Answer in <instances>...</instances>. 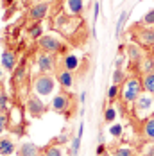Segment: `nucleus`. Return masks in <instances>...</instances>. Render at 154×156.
Here are the masks:
<instances>
[{
	"mask_svg": "<svg viewBox=\"0 0 154 156\" xmlns=\"http://www.w3.org/2000/svg\"><path fill=\"white\" fill-rule=\"evenodd\" d=\"M43 156H63V151L58 145H47L43 149Z\"/></svg>",
	"mask_w": 154,
	"mask_h": 156,
	"instance_id": "23",
	"label": "nucleus"
},
{
	"mask_svg": "<svg viewBox=\"0 0 154 156\" xmlns=\"http://www.w3.org/2000/svg\"><path fill=\"white\" fill-rule=\"evenodd\" d=\"M2 76H4V74H2V70H0V83H2Z\"/></svg>",
	"mask_w": 154,
	"mask_h": 156,
	"instance_id": "40",
	"label": "nucleus"
},
{
	"mask_svg": "<svg viewBox=\"0 0 154 156\" xmlns=\"http://www.w3.org/2000/svg\"><path fill=\"white\" fill-rule=\"evenodd\" d=\"M2 66L7 72H15L16 68V54L13 50H4L2 52Z\"/></svg>",
	"mask_w": 154,
	"mask_h": 156,
	"instance_id": "11",
	"label": "nucleus"
},
{
	"mask_svg": "<svg viewBox=\"0 0 154 156\" xmlns=\"http://www.w3.org/2000/svg\"><path fill=\"white\" fill-rule=\"evenodd\" d=\"M142 23H145V25H154V9H151V11L145 13L143 20H142Z\"/></svg>",
	"mask_w": 154,
	"mask_h": 156,
	"instance_id": "30",
	"label": "nucleus"
},
{
	"mask_svg": "<svg viewBox=\"0 0 154 156\" xmlns=\"http://www.w3.org/2000/svg\"><path fill=\"white\" fill-rule=\"evenodd\" d=\"M47 13H48V4H47V2H38V4L31 5V9H29V18H31L32 22H41L47 16Z\"/></svg>",
	"mask_w": 154,
	"mask_h": 156,
	"instance_id": "7",
	"label": "nucleus"
},
{
	"mask_svg": "<svg viewBox=\"0 0 154 156\" xmlns=\"http://www.w3.org/2000/svg\"><path fill=\"white\" fill-rule=\"evenodd\" d=\"M127 18H129V11H122V13H120V16H118V20H117V29H115V34H117V38L122 34V27L125 25Z\"/></svg>",
	"mask_w": 154,
	"mask_h": 156,
	"instance_id": "20",
	"label": "nucleus"
},
{
	"mask_svg": "<svg viewBox=\"0 0 154 156\" xmlns=\"http://www.w3.org/2000/svg\"><path fill=\"white\" fill-rule=\"evenodd\" d=\"M102 156H113V154H109V153H106V154H102Z\"/></svg>",
	"mask_w": 154,
	"mask_h": 156,
	"instance_id": "41",
	"label": "nucleus"
},
{
	"mask_svg": "<svg viewBox=\"0 0 154 156\" xmlns=\"http://www.w3.org/2000/svg\"><path fill=\"white\" fill-rule=\"evenodd\" d=\"M5 126H7V119H5V115H2V113H0V133H4Z\"/></svg>",
	"mask_w": 154,
	"mask_h": 156,
	"instance_id": "32",
	"label": "nucleus"
},
{
	"mask_svg": "<svg viewBox=\"0 0 154 156\" xmlns=\"http://www.w3.org/2000/svg\"><path fill=\"white\" fill-rule=\"evenodd\" d=\"M56 81L61 84L65 90H70L72 86H74V72H70V70H59L58 74H56Z\"/></svg>",
	"mask_w": 154,
	"mask_h": 156,
	"instance_id": "10",
	"label": "nucleus"
},
{
	"mask_svg": "<svg viewBox=\"0 0 154 156\" xmlns=\"http://www.w3.org/2000/svg\"><path fill=\"white\" fill-rule=\"evenodd\" d=\"M7 104H9V97L5 94V90L0 88V111H5L7 109Z\"/></svg>",
	"mask_w": 154,
	"mask_h": 156,
	"instance_id": "28",
	"label": "nucleus"
},
{
	"mask_svg": "<svg viewBox=\"0 0 154 156\" xmlns=\"http://www.w3.org/2000/svg\"><path fill=\"white\" fill-rule=\"evenodd\" d=\"M16 149L13 138H0V156H9L13 154Z\"/></svg>",
	"mask_w": 154,
	"mask_h": 156,
	"instance_id": "14",
	"label": "nucleus"
},
{
	"mask_svg": "<svg viewBox=\"0 0 154 156\" xmlns=\"http://www.w3.org/2000/svg\"><path fill=\"white\" fill-rule=\"evenodd\" d=\"M113 156H136V153L129 147H117L113 151Z\"/></svg>",
	"mask_w": 154,
	"mask_h": 156,
	"instance_id": "24",
	"label": "nucleus"
},
{
	"mask_svg": "<svg viewBox=\"0 0 154 156\" xmlns=\"http://www.w3.org/2000/svg\"><path fill=\"white\" fill-rule=\"evenodd\" d=\"M142 90H143L142 81H138L136 77L127 79V81H125V88H124V92H122L124 102H127V104L136 102V99L142 95Z\"/></svg>",
	"mask_w": 154,
	"mask_h": 156,
	"instance_id": "2",
	"label": "nucleus"
},
{
	"mask_svg": "<svg viewBox=\"0 0 154 156\" xmlns=\"http://www.w3.org/2000/svg\"><path fill=\"white\" fill-rule=\"evenodd\" d=\"M143 136L147 138V140H152L154 142V115L152 117H149L145 122H143Z\"/></svg>",
	"mask_w": 154,
	"mask_h": 156,
	"instance_id": "16",
	"label": "nucleus"
},
{
	"mask_svg": "<svg viewBox=\"0 0 154 156\" xmlns=\"http://www.w3.org/2000/svg\"><path fill=\"white\" fill-rule=\"evenodd\" d=\"M66 7H68L70 15L79 16V15H82V9H84V2H82V0H66Z\"/></svg>",
	"mask_w": 154,
	"mask_h": 156,
	"instance_id": "15",
	"label": "nucleus"
},
{
	"mask_svg": "<svg viewBox=\"0 0 154 156\" xmlns=\"http://www.w3.org/2000/svg\"><path fill=\"white\" fill-rule=\"evenodd\" d=\"M63 65H65V70H70V72H74L77 66H79V59H77L75 56L68 54V56H65V58H63Z\"/></svg>",
	"mask_w": 154,
	"mask_h": 156,
	"instance_id": "19",
	"label": "nucleus"
},
{
	"mask_svg": "<svg viewBox=\"0 0 154 156\" xmlns=\"http://www.w3.org/2000/svg\"><path fill=\"white\" fill-rule=\"evenodd\" d=\"M66 140H68V136H66V135H59V136L56 138V144H65Z\"/></svg>",
	"mask_w": 154,
	"mask_h": 156,
	"instance_id": "36",
	"label": "nucleus"
},
{
	"mask_svg": "<svg viewBox=\"0 0 154 156\" xmlns=\"http://www.w3.org/2000/svg\"><path fill=\"white\" fill-rule=\"evenodd\" d=\"M40 2H47V4H48V2H52V0H40Z\"/></svg>",
	"mask_w": 154,
	"mask_h": 156,
	"instance_id": "39",
	"label": "nucleus"
},
{
	"mask_svg": "<svg viewBox=\"0 0 154 156\" xmlns=\"http://www.w3.org/2000/svg\"><path fill=\"white\" fill-rule=\"evenodd\" d=\"M140 66H142L143 74H149V72H152V68H154V59L152 58H143L142 63H140Z\"/></svg>",
	"mask_w": 154,
	"mask_h": 156,
	"instance_id": "22",
	"label": "nucleus"
},
{
	"mask_svg": "<svg viewBox=\"0 0 154 156\" xmlns=\"http://www.w3.org/2000/svg\"><path fill=\"white\" fill-rule=\"evenodd\" d=\"M27 113L31 115L32 119H40V117H43V113H45V102H43L36 94H32L31 97L27 99Z\"/></svg>",
	"mask_w": 154,
	"mask_h": 156,
	"instance_id": "5",
	"label": "nucleus"
},
{
	"mask_svg": "<svg viewBox=\"0 0 154 156\" xmlns=\"http://www.w3.org/2000/svg\"><path fill=\"white\" fill-rule=\"evenodd\" d=\"M40 153H41V149L36 144H32V142H22L20 147L16 149L18 156H38Z\"/></svg>",
	"mask_w": 154,
	"mask_h": 156,
	"instance_id": "9",
	"label": "nucleus"
},
{
	"mask_svg": "<svg viewBox=\"0 0 154 156\" xmlns=\"http://www.w3.org/2000/svg\"><path fill=\"white\" fill-rule=\"evenodd\" d=\"M27 34L31 36L32 40H40V38L43 36V25H41L40 22H34L32 25L27 27Z\"/></svg>",
	"mask_w": 154,
	"mask_h": 156,
	"instance_id": "18",
	"label": "nucleus"
},
{
	"mask_svg": "<svg viewBox=\"0 0 154 156\" xmlns=\"http://www.w3.org/2000/svg\"><path fill=\"white\" fill-rule=\"evenodd\" d=\"M136 41L140 47H154V31L152 29H138L136 31Z\"/></svg>",
	"mask_w": 154,
	"mask_h": 156,
	"instance_id": "8",
	"label": "nucleus"
},
{
	"mask_svg": "<svg viewBox=\"0 0 154 156\" xmlns=\"http://www.w3.org/2000/svg\"><path fill=\"white\" fill-rule=\"evenodd\" d=\"M147 156H154V145H152V147H151V151L147 153Z\"/></svg>",
	"mask_w": 154,
	"mask_h": 156,
	"instance_id": "38",
	"label": "nucleus"
},
{
	"mask_svg": "<svg viewBox=\"0 0 154 156\" xmlns=\"http://www.w3.org/2000/svg\"><path fill=\"white\" fill-rule=\"evenodd\" d=\"M70 106H72V99L66 94H58L52 99V102H50V108L54 109L56 113H66L70 109Z\"/></svg>",
	"mask_w": 154,
	"mask_h": 156,
	"instance_id": "6",
	"label": "nucleus"
},
{
	"mask_svg": "<svg viewBox=\"0 0 154 156\" xmlns=\"http://www.w3.org/2000/svg\"><path fill=\"white\" fill-rule=\"evenodd\" d=\"M86 102V92H81V104Z\"/></svg>",
	"mask_w": 154,
	"mask_h": 156,
	"instance_id": "37",
	"label": "nucleus"
},
{
	"mask_svg": "<svg viewBox=\"0 0 154 156\" xmlns=\"http://www.w3.org/2000/svg\"><path fill=\"white\" fill-rule=\"evenodd\" d=\"M115 117H117V111H115L113 108H106V111H104V120H106L108 124L115 120Z\"/></svg>",
	"mask_w": 154,
	"mask_h": 156,
	"instance_id": "29",
	"label": "nucleus"
},
{
	"mask_svg": "<svg viewBox=\"0 0 154 156\" xmlns=\"http://www.w3.org/2000/svg\"><path fill=\"white\" fill-rule=\"evenodd\" d=\"M104 151H106V145H104V144H99V147H97V151H95V153H97L99 156H102V154H106Z\"/></svg>",
	"mask_w": 154,
	"mask_h": 156,
	"instance_id": "34",
	"label": "nucleus"
},
{
	"mask_svg": "<svg viewBox=\"0 0 154 156\" xmlns=\"http://www.w3.org/2000/svg\"><path fill=\"white\" fill-rule=\"evenodd\" d=\"M79 147H81V138H74V140H72V149H70V154L72 156H75L77 153H79Z\"/></svg>",
	"mask_w": 154,
	"mask_h": 156,
	"instance_id": "31",
	"label": "nucleus"
},
{
	"mask_svg": "<svg viewBox=\"0 0 154 156\" xmlns=\"http://www.w3.org/2000/svg\"><path fill=\"white\" fill-rule=\"evenodd\" d=\"M54 88H56V81L50 74H40L32 84V90L36 95H50L54 92Z\"/></svg>",
	"mask_w": 154,
	"mask_h": 156,
	"instance_id": "1",
	"label": "nucleus"
},
{
	"mask_svg": "<svg viewBox=\"0 0 154 156\" xmlns=\"http://www.w3.org/2000/svg\"><path fill=\"white\" fill-rule=\"evenodd\" d=\"M36 65H38V70L41 74H50L54 72L56 68V59H54V54H48V52H41L36 56Z\"/></svg>",
	"mask_w": 154,
	"mask_h": 156,
	"instance_id": "4",
	"label": "nucleus"
},
{
	"mask_svg": "<svg viewBox=\"0 0 154 156\" xmlns=\"http://www.w3.org/2000/svg\"><path fill=\"white\" fill-rule=\"evenodd\" d=\"M142 86L147 94L154 95V72H149V74H143V79H142Z\"/></svg>",
	"mask_w": 154,
	"mask_h": 156,
	"instance_id": "17",
	"label": "nucleus"
},
{
	"mask_svg": "<svg viewBox=\"0 0 154 156\" xmlns=\"http://www.w3.org/2000/svg\"><path fill=\"white\" fill-rule=\"evenodd\" d=\"M125 76H124V70L122 68H117L115 72H113V84H122Z\"/></svg>",
	"mask_w": 154,
	"mask_h": 156,
	"instance_id": "27",
	"label": "nucleus"
},
{
	"mask_svg": "<svg viewBox=\"0 0 154 156\" xmlns=\"http://www.w3.org/2000/svg\"><path fill=\"white\" fill-rule=\"evenodd\" d=\"M122 133H124V127L120 124H113L111 127H109V135H111V136H115V138H120V136H122Z\"/></svg>",
	"mask_w": 154,
	"mask_h": 156,
	"instance_id": "26",
	"label": "nucleus"
},
{
	"mask_svg": "<svg viewBox=\"0 0 154 156\" xmlns=\"http://www.w3.org/2000/svg\"><path fill=\"white\" fill-rule=\"evenodd\" d=\"M99 11H100V4L95 2V7H93V22H97V18H99Z\"/></svg>",
	"mask_w": 154,
	"mask_h": 156,
	"instance_id": "33",
	"label": "nucleus"
},
{
	"mask_svg": "<svg viewBox=\"0 0 154 156\" xmlns=\"http://www.w3.org/2000/svg\"><path fill=\"white\" fill-rule=\"evenodd\" d=\"M118 92H120V86L118 84H111L108 88V94H106L108 95V101H115L118 97Z\"/></svg>",
	"mask_w": 154,
	"mask_h": 156,
	"instance_id": "25",
	"label": "nucleus"
},
{
	"mask_svg": "<svg viewBox=\"0 0 154 156\" xmlns=\"http://www.w3.org/2000/svg\"><path fill=\"white\" fill-rule=\"evenodd\" d=\"M25 79V65L22 63V65H18L15 68V72H13V81L15 83H20V81H23Z\"/></svg>",
	"mask_w": 154,
	"mask_h": 156,
	"instance_id": "21",
	"label": "nucleus"
},
{
	"mask_svg": "<svg viewBox=\"0 0 154 156\" xmlns=\"http://www.w3.org/2000/svg\"><path fill=\"white\" fill-rule=\"evenodd\" d=\"M124 63H125V56H120V58L117 59V68H122Z\"/></svg>",
	"mask_w": 154,
	"mask_h": 156,
	"instance_id": "35",
	"label": "nucleus"
},
{
	"mask_svg": "<svg viewBox=\"0 0 154 156\" xmlns=\"http://www.w3.org/2000/svg\"><path fill=\"white\" fill-rule=\"evenodd\" d=\"M152 108V97L147 94H142L136 99V102H135V109L140 111V113H143V111H149V109Z\"/></svg>",
	"mask_w": 154,
	"mask_h": 156,
	"instance_id": "12",
	"label": "nucleus"
},
{
	"mask_svg": "<svg viewBox=\"0 0 154 156\" xmlns=\"http://www.w3.org/2000/svg\"><path fill=\"white\" fill-rule=\"evenodd\" d=\"M38 47L41 52H48V54H58L63 48V41L58 36H52V34H43L40 40H38Z\"/></svg>",
	"mask_w": 154,
	"mask_h": 156,
	"instance_id": "3",
	"label": "nucleus"
},
{
	"mask_svg": "<svg viewBox=\"0 0 154 156\" xmlns=\"http://www.w3.org/2000/svg\"><path fill=\"white\" fill-rule=\"evenodd\" d=\"M127 56H129V59L131 63H142L143 59V54H142V48H140L138 43H131L129 47H127Z\"/></svg>",
	"mask_w": 154,
	"mask_h": 156,
	"instance_id": "13",
	"label": "nucleus"
}]
</instances>
